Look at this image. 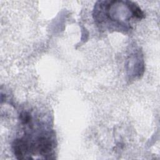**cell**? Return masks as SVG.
<instances>
[{"label": "cell", "instance_id": "6da1fadb", "mask_svg": "<svg viewBox=\"0 0 160 160\" xmlns=\"http://www.w3.org/2000/svg\"><path fill=\"white\" fill-rule=\"evenodd\" d=\"M35 145V148L42 154L48 153L52 148V144L50 139L44 136L39 138Z\"/></svg>", "mask_w": 160, "mask_h": 160}, {"label": "cell", "instance_id": "7a4b0ae2", "mask_svg": "<svg viewBox=\"0 0 160 160\" xmlns=\"http://www.w3.org/2000/svg\"><path fill=\"white\" fill-rule=\"evenodd\" d=\"M130 9H131L132 12V14L137 18L142 19L144 17V14L142 11L141 10V9L136 6L134 4H132V5H130Z\"/></svg>", "mask_w": 160, "mask_h": 160}, {"label": "cell", "instance_id": "3957f363", "mask_svg": "<svg viewBox=\"0 0 160 160\" xmlns=\"http://www.w3.org/2000/svg\"><path fill=\"white\" fill-rule=\"evenodd\" d=\"M19 119H21V121L23 124H29L31 121V115L28 112H22L19 116Z\"/></svg>", "mask_w": 160, "mask_h": 160}]
</instances>
